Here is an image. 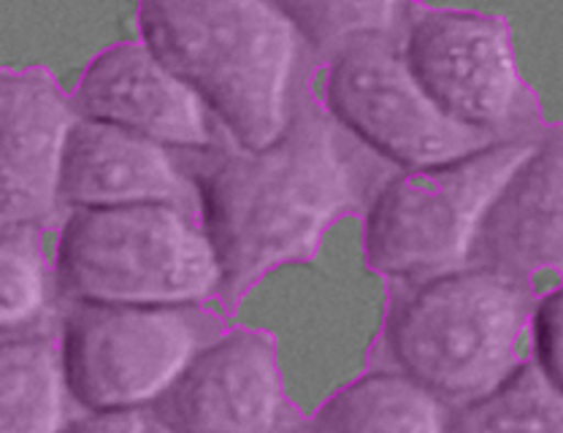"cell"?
I'll use <instances>...</instances> for the list:
<instances>
[{
  "label": "cell",
  "mask_w": 563,
  "mask_h": 433,
  "mask_svg": "<svg viewBox=\"0 0 563 433\" xmlns=\"http://www.w3.org/2000/svg\"><path fill=\"white\" fill-rule=\"evenodd\" d=\"M150 433H163V431H161V429H155V425H152V431H150Z\"/></svg>",
  "instance_id": "21"
},
{
  "label": "cell",
  "mask_w": 563,
  "mask_h": 433,
  "mask_svg": "<svg viewBox=\"0 0 563 433\" xmlns=\"http://www.w3.org/2000/svg\"><path fill=\"white\" fill-rule=\"evenodd\" d=\"M68 401L60 347L49 333L0 338V433H63Z\"/></svg>",
  "instance_id": "15"
},
{
  "label": "cell",
  "mask_w": 563,
  "mask_h": 433,
  "mask_svg": "<svg viewBox=\"0 0 563 433\" xmlns=\"http://www.w3.org/2000/svg\"><path fill=\"white\" fill-rule=\"evenodd\" d=\"M309 68L292 92L285 133L244 149L220 133L203 152H176L198 187V220L220 263L225 309L282 266L309 263L333 222L363 214L396 168L350 136L314 96Z\"/></svg>",
  "instance_id": "1"
},
{
  "label": "cell",
  "mask_w": 563,
  "mask_h": 433,
  "mask_svg": "<svg viewBox=\"0 0 563 433\" xmlns=\"http://www.w3.org/2000/svg\"><path fill=\"white\" fill-rule=\"evenodd\" d=\"M472 266L533 288L539 274L563 282V122L548 125L485 209Z\"/></svg>",
  "instance_id": "12"
},
{
  "label": "cell",
  "mask_w": 563,
  "mask_h": 433,
  "mask_svg": "<svg viewBox=\"0 0 563 433\" xmlns=\"http://www.w3.org/2000/svg\"><path fill=\"white\" fill-rule=\"evenodd\" d=\"M292 25L314 66L357 38L398 31L404 0H268Z\"/></svg>",
  "instance_id": "18"
},
{
  "label": "cell",
  "mask_w": 563,
  "mask_h": 433,
  "mask_svg": "<svg viewBox=\"0 0 563 433\" xmlns=\"http://www.w3.org/2000/svg\"><path fill=\"white\" fill-rule=\"evenodd\" d=\"M68 98L79 120L136 133L174 152H203L222 133L201 98L141 41L98 52Z\"/></svg>",
  "instance_id": "10"
},
{
  "label": "cell",
  "mask_w": 563,
  "mask_h": 433,
  "mask_svg": "<svg viewBox=\"0 0 563 433\" xmlns=\"http://www.w3.org/2000/svg\"><path fill=\"white\" fill-rule=\"evenodd\" d=\"M146 414L163 433H287L274 333L225 325Z\"/></svg>",
  "instance_id": "9"
},
{
  "label": "cell",
  "mask_w": 563,
  "mask_h": 433,
  "mask_svg": "<svg viewBox=\"0 0 563 433\" xmlns=\"http://www.w3.org/2000/svg\"><path fill=\"white\" fill-rule=\"evenodd\" d=\"M398 49L422 96L455 125L493 142L537 138L548 127L507 16L404 0Z\"/></svg>",
  "instance_id": "6"
},
{
  "label": "cell",
  "mask_w": 563,
  "mask_h": 433,
  "mask_svg": "<svg viewBox=\"0 0 563 433\" xmlns=\"http://www.w3.org/2000/svg\"><path fill=\"white\" fill-rule=\"evenodd\" d=\"M444 433H563V390L526 358L488 396L453 409Z\"/></svg>",
  "instance_id": "17"
},
{
  "label": "cell",
  "mask_w": 563,
  "mask_h": 433,
  "mask_svg": "<svg viewBox=\"0 0 563 433\" xmlns=\"http://www.w3.org/2000/svg\"><path fill=\"white\" fill-rule=\"evenodd\" d=\"M57 301L63 296L41 244V227L0 231V338L44 336Z\"/></svg>",
  "instance_id": "16"
},
{
  "label": "cell",
  "mask_w": 563,
  "mask_h": 433,
  "mask_svg": "<svg viewBox=\"0 0 563 433\" xmlns=\"http://www.w3.org/2000/svg\"><path fill=\"white\" fill-rule=\"evenodd\" d=\"M537 138L485 146L426 171L390 174L363 212L366 266L390 285L472 266L485 209Z\"/></svg>",
  "instance_id": "5"
},
{
  "label": "cell",
  "mask_w": 563,
  "mask_h": 433,
  "mask_svg": "<svg viewBox=\"0 0 563 433\" xmlns=\"http://www.w3.org/2000/svg\"><path fill=\"white\" fill-rule=\"evenodd\" d=\"M152 420L146 412H85L68 420L63 433H150Z\"/></svg>",
  "instance_id": "20"
},
{
  "label": "cell",
  "mask_w": 563,
  "mask_h": 433,
  "mask_svg": "<svg viewBox=\"0 0 563 433\" xmlns=\"http://www.w3.org/2000/svg\"><path fill=\"white\" fill-rule=\"evenodd\" d=\"M320 103L396 171H426L501 144L455 125L409 76L398 31L357 38L325 63Z\"/></svg>",
  "instance_id": "8"
},
{
  "label": "cell",
  "mask_w": 563,
  "mask_h": 433,
  "mask_svg": "<svg viewBox=\"0 0 563 433\" xmlns=\"http://www.w3.org/2000/svg\"><path fill=\"white\" fill-rule=\"evenodd\" d=\"M453 409L398 371L372 368L287 433H444Z\"/></svg>",
  "instance_id": "14"
},
{
  "label": "cell",
  "mask_w": 563,
  "mask_h": 433,
  "mask_svg": "<svg viewBox=\"0 0 563 433\" xmlns=\"http://www.w3.org/2000/svg\"><path fill=\"white\" fill-rule=\"evenodd\" d=\"M66 303L57 347L81 412H150L225 327L207 307Z\"/></svg>",
  "instance_id": "7"
},
{
  "label": "cell",
  "mask_w": 563,
  "mask_h": 433,
  "mask_svg": "<svg viewBox=\"0 0 563 433\" xmlns=\"http://www.w3.org/2000/svg\"><path fill=\"white\" fill-rule=\"evenodd\" d=\"M76 120L49 68H0V231L66 216L57 187Z\"/></svg>",
  "instance_id": "11"
},
{
  "label": "cell",
  "mask_w": 563,
  "mask_h": 433,
  "mask_svg": "<svg viewBox=\"0 0 563 433\" xmlns=\"http://www.w3.org/2000/svg\"><path fill=\"white\" fill-rule=\"evenodd\" d=\"M136 25L141 44L244 149L277 142L298 79L320 68L268 0H139Z\"/></svg>",
  "instance_id": "2"
},
{
  "label": "cell",
  "mask_w": 563,
  "mask_h": 433,
  "mask_svg": "<svg viewBox=\"0 0 563 433\" xmlns=\"http://www.w3.org/2000/svg\"><path fill=\"white\" fill-rule=\"evenodd\" d=\"M537 290L485 266L396 282L374 342V368L398 371L461 409L496 390L523 363Z\"/></svg>",
  "instance_id": "3"
},
{
  "label": "cell",
  "mask_w": 563,
  "mask_h": 433,
  "mask_svg": "<svg viewBox=\"0 0 563 433\" xmlns=\"http://www.w3.org/2000/svg\"><path fill=\"white\" fill-rule=\"evenodd\" d=\"M531 360L563 390V282L537 296L528 318Z\"/></svg>",
  "instance_id": "19"
},
{
  "label": "cell",
  "mask_w": 563,
  "mask_h": 433,
  "mask_svg": "<svg viewBox=\"0 0 563 433\" xmlns=\"http://www.w3.org/2000/svg\"><path fill=\"white\" fill-rule=\"evenodd\" d=\"M63 301L114 307H207L220 263L201 220L168 203L68 209L55 242Z\"/></svg>",
  "instance_id": "4"
},
{
  "label": "cell",
  "mask_w": 563,
  "mask_h": 433,
  "mask_svg": "<svg viewBox=\"0 0 563 433\" xmlns=\"http://www.w3.org/2000/svg\"><path fill=\"white\" fill-rule=\"evenodd\" d=\"M57 192L66 212L168 203L198 216V187L174 149L90 120L70 127Z\"/></svg>",
  "instance_id": "13"
}]
</instances>
